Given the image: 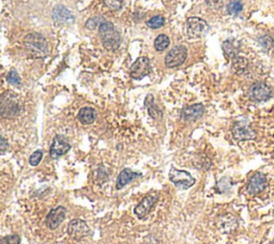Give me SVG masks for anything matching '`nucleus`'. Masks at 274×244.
Segmentation results:
<instances>
[{"instance_id": "obj_24", "label": "nucleus", "mask_w": 274, "mask_h": 244, "mask_svg": "<svg viewBox=\"0 0 274 244\" xmlns=\"http://www.w3.org/2000/svg\"><path fill=\"white\" fill-rule=\"evenodd\" d=\"M164 24H165V18L161 15L153 16L152 18H150L147 21L148 27L152 28V29H157V28H161V27L164 26Z\"/></svg>"}, {"instance_id": "obj_19", "label": "nucleus", "mask_w": 274, "mask_h": 244, "mask_svg": "<svg viewBox=\"0 0 274 244\" xmlns=\"http://www.w3.org/2000/svg\"><path fill=\"white\" fill-rule=\"evenodd\" d=\"M79 122H82L83 124H91L97 119V112L92 109V107H83L79 111L77 116Z\"/></svg>"}, {"instance_id": "obj_28", "label": "nucleus", "mask_w": 274, "mask_h": 244, "mask_svg": "<svg viewBox=\"0 0 274 244\" xmlns=\"http://www.w3.org/2000/svg\"><path fill=\"white\" fill-rule=\"evenodd\" d=\"M6 80L11 84V85H15L18 86L20 85V77L18 75L17 72L15 70H11L8 74V77H6Z\"/></svg>"}, {"instance_id": "obj_5", "label": "nucleus", "mask_w": 274, "mask_h": 244, "mask_svg": "<svg viewBox=\"0 0 274 244\" xmlns=\"http://www.w3.org/2000/svg\"><path fill=\"white\" fill-rule=\"evenodd\" d=\"M158 198H160V193L155 191L149 192L147 195L141 199V202L135 207L134 213L136 217L140 220L146 218L150 213V211L152 210V208L155 206V204L157 203Z\"/></svg>"}, {"instance_id": "obj_7", "label": "nucleus", "mask_w": 274, "mask_h": 244, "mask_svg": "<svg viewBox=\"0 0 274 244\" xmlns=\"http://www.w3.org/2000/svg\"><path fill=\"white\" fill-rule=\"evenodd\" d=\"M232 133L234 138L238 141L243 140H252L256 138V132L247 121H238L234 124L232 128Z\"/></svg>"}, {"instance_id": "obj_2", "label": "nucleus", "mask_w": 274, "mask_h": 244, "mask_svg": "<svg viewBox=\"0 0 274 244\" xmlns=\"http://www.w3.org/2000/svg\"><path fill=\"white\" fill-rule=\"evenodd\" d=\"M99 35L101 42L107 51H117L121 44V37L116 28L110 21H104V23L99 27Z\"/></svg>"}, {"instance_id": "obj_12", "label": "nucleus", "mask_w": 274, "mask_h": 244, "mask_svg": "<svg viewBox=\"0 0 274 244\" xmlns=\"http://www.w3.org/2000/svg\"><path fill=\"white\" fill-rule=\"evenodd\" d=\"M68 234L76 240L85 238L90 234V228L85 221L75 219L72 220L68 225Z\"/></svg>"}, {"instance_id": "obj_31", "label": "nucleus", "mask_w": 274, "mask_h": 244, "mask_svg": "<svg viewBox=\"0 0 274 244\" xmlns=\"http://www.w3.org/2000/svg\"><path fill=\"white\" fill-rule=\"evenodd\" d=\"M272 244H274V240H273V242H272Z\"/></svg>"}, {"instance_id": "obj_16", "label": "nucleus", "mask_w": 274, "mask_h": 244, "mask_svg": "<svg viewBox=\"0 0 274 244\" xmlns=\"http://www.w3.org/2000/svg\"><path fill=\"white\" fill-rule=\"evenodd\" d=\"M205 114V107L203 104H194L186 106L181 111V119L185 122L195 121L203 117Z\"/></svg>"}, {"instance_id": "obj_14", "label": "nucleus", "mask_w": 274, "mask_h": 244, "mask_svg": "<svg viewBox=\"0 0 274 244\" xmlns=\"http://www.w3.org/2000/svg\"><path fill=\"white\" fill-rule=\"evenodd\" d=\"M52 16L55 23L59 25H71L74 23L73 14L63 5H56L53 9Z\"/></svg>"}, {"instance_id": "obj_18", "label": "nucleus", "mask_w": 274, "mask_h": 244, "mask_svg": "<svg viewBox=\"0 0 274 244\" xmlns=\"http://www.w3.org/2000/svg\"><path fill=\"white\" fill-rule=\"evenodd\" d=\"M238 226L237 220L230 214H225L219 219L218 228L223 233H229L233 232Z\"/></svg>"}, {"instance_id": "obj_4", "label": "nucleus", "mask_w": 274, "mask_h": 244, "mask_svg": "<svg viewBox=\"0 0 274 244\" xmlns=\"http://www.w3.org/2000/svg\"><path fill=\"white\" fill-rule=\"evenodd\" d=\"M169 180L174 183L177 188L187 190L195 184L196 180L190 173L185 170H179L175 167H171L169 170Z\"/></svg>"}, {"instance_id": "obj_8", "label": "nucleus", "mask_w": 274, "mask_h": 244, "mask_svg": "<svg viewBox=\"0 0 274 244\" xmlns=\"http://www.w3.org/2000/svg\"><path fill=\"white\" fill-rule=\"evenodd\" d=\"M187 56V49L182 45L175 46L168 54L165 56V64L167 68H177L185 61Z\"/></svg>"}, {"instance_id": "obj_15", "label": "nucleus", "mask_w": 274, "mask_h": 244, "mask_svg": "<svg viewBox=\"0 0 274 244\" xmlns=\"http://www.w3.org/2000/svg\"><path fill=\"white\" fill-rule=\"evenodd\" d=\"M267 186L266 176L262 173H256L250 178L248 182V193L251 195H257L262 193Z\"/></svg>"}, {"instance_id": "obj_17", "label": "nucleus", "mask_w": 274, "mask_h": 244, "mask_svg": "<svg viewBox=\"0 0 274 244\" xmlns=\"http://www.w3.org/2000/svg\"><path fill=\"white\" fill-rule=\"evenodd\" d=\"M139 176H140V174H137V173H135V171H133L132 169H130V168L122 169L120 171L118 178H117L116 189L117 190L124 189L127 184H129L130 182L133 181L135 178L139 177Z\"/></svg>"}, {"instance_id": "obj_27", "label": "nucleus", "mask_w": 274, "mask_h": 244, "mask_svg": "<svg viewBox=\"0 0 274 244\" xmlns=\"http://www.w3.org/2000/svg\"><path fill=\"white\" fill-rule=\"evenodd\" d=\"M43 157V151L42 150H37V151H34L30 157H29V164L31 165V166H37V165H39V163L41 162Z\"/></svg>"}, {"instance_id": "obj_6", "label": "nucleus", "mask_w": 274, "mask_h": 244, "mask_svg": "<svg viewBox=\"0 0 274 244\" xmlns=\"http://www.w3.org/2000/svg\"><path fill=\"white\" fill-rule=\"evenodd\" d=\"M20 103L14 96H5L0 100V117L13 118L20 113Z\"/></svg>"}, {"instance_id": "obj_22", "label": "nucleus", "mask_w": 274, "mask_h": 244, "mask_svg": "<svg viewBox=\"0 0 274 244\" xmlns=\"http://www.w3.org/2000/svg\"><path fill=\"white\" fill-rule=\"evenodd\" d=\"M243 9V3L240 0H233L227 5V12L230 15H238Z\"/></svg>"}, {"instance_id": "obj_20", "label": "nucleus", "mask_w": 274, "mask_h": 244, "mask_svg": "<svg viewBox=\"0 0 274 244\" xmlns=\"http://www.w3.org/2000/svg\"><path fill=\"white\" fill-rule=\"evenodd\" d=\"M145 105L148 109V113L151 117L155 120H161L163 117V114L161 110L153 103V96L152 95H148L146 100H145Z\"/></svg>"}, {"instance_id": "obj_10", "label": "nucleus", "mask_w": 274, "mask_h": 244, "mask_svg": "<svg viewBox=\"0 0 274 244\" xmlns=\"http://www.w3.org/2000/svg\"><path fill=\"white\" fill-rule=\"evenodd\" d=\"M252 100L257 102H266L272 97V89L266 83H256L249 90Z\"/></svg>"}, {"instance_id": "obj_21", "label": "nucleus", "mask_w": 274, "mask_h": 244, "mask_svg": "<svg viewBox=\"0 0 274 244\" xmlns=\"http://www.w3.org/2000/svg\"><path fill=\"white\" fill-rule=\"evenodd\" d=\"M169 43L170 40L166 34H160L154 40V47L157 52H163L169 46Z\"/></svg>"}, {"instance_id": "obj_25", "label": "nucleus", "mask_w": 274, "mask_h": 244, "mask_svg": "<svg viewBox=\"0 0 274 244\" xmlns=\"http://www.w3.org/2000/svg\"><path fill=\"white\" fill-rule=\"evenodd\" d=\"M104 18L101 17V16H96V17H92L90 19H88L87 21H86V28L89 30H93L96 29V28L100 27L101 25H102L104 23Z\"/></svg>"}, {"instance_id": "obj_3", "label": "nucleus", "mask_w": 274, "mask_h": 244, "mask_svg": "<svg viewBox=\"0 0 274 244\" xmlns=\"http://www.w3.org/2000/svg\"><path fill=\"white\" fill-rule=\"evenodd\" d=\"M210 30L208 23L200 17H189L186 20V33L191 39L201 38Z\"/></svg>"}, {"instance_id": "obj_9", "label": "nucleus", "mask_w": 274, "mask_h": 244, "mask_svg": "<svg viewBox=\"0 0 274 244\" xmlns=\"http://www.w3.org/2000/svg\"><path fill=\"white\" fill-rule=\"evenodd\" d=\"M151 72V66L150 60L147 57H139L137 58L136 61L131 66V70H130V75L134 80H141L145 76H147Z\"/></svg>"}, {"instance_id": "obj_26", "label": "nucleus", "mask_w": 274, "mask_h": 244, "mask_svg": "<svg viewBox=\"0 0 274 244\" xmlns=\"http://www.w3.org/2000/svg\"><path fill=\"white\" fill-rule=\"evenodd\" d=\"M20 237L18 235H10L0 239V244H19Z\"/></svg>"}, {"instance_id": "obj_29", "label": "nucleus", "mask_w": 274, "mask_h": 244, "mask_svg": "<svg viewBox=\"0 0 274 244\" xmlns=\"http://www.w3.org/2000/svg\"><path fill=\"white\" fill-rule=\"evenodd\" d=\"M105 4L107 5V8L112 11H117L121 8L120 0H105Z\"/></svg>"}, {"instance_id": "obj_13", "label": "nucleus", "mask_w": 274, "mask_h": 244, "mask_svg": "<svg viewBox=\"0 0 274 244\" xmlns=\"http://www.w3.org/2000/svg\"><path fill=\"white\" fill-rule=\"evenodd\" d=\"M66 208L62 206H59L55 208V209L50 210L45 221L46 227L50 229V231H54L57 227H59V225L64 221V219H66Z\"/></svg>"}, {"instance_id": "obj_11", "label": "nucleus", "mask_w": 274, "mask_h": 244, "mask_svg": "<svg viewBox=\"0 0 274 244\" xmlns=\"http://www.w3.org/2000/svg\"><path fill=\"white\" fill-rule=\"evenodd\" d=\"M70 149H71V145L68 141L67 137H64L62 135H57L53 140L52 146H50V150H49L50 157L54 160L58 159V157L66 154Z\"/></svg>"}, {"instance_id": "obj_30", "label": "nucleus", "mask_w": 274, "mask_h": 244, "mask_svg": "<svg viewBox=\"0 0 274 244\" xmlns=\"http://www.w3.org/2000/svg\"><path fill=\"white\" fill-rule=\"evenodd\" d=\"M6 149H8V141L0 135V151H4Z\"/></svg>"}, {"instance_id": "obj_23", "label": "nucleus", "mask_w": 274, "mask_h": 244, "mask_svg": "<svg viewBox=\"0 0 274 244\" xmlns=\"http://www.w3.org/2000/svg\"><path fill=\"white\" fill-rule=\"evenodd\" d=\"M223 48H224V53L227 57H229V58H235L237 54V48L232 41H225L223 43Z\"/></svg>"}, {"instance_id": "obj_1", "label": "nucleus", "mask_w": 274, "mask_h": 244, "mask_svg": "<svg viewBox=\"0 0 274 244\" xmlns=\"http://www.w3.org/2000/svg\"><path fill=\"white\" fill-rule=\"evenodd\" d=\"M26 51L34 58H44L48 55V43L42 34L32 32L24 38Z\"/></svg>"}]
</instances>
